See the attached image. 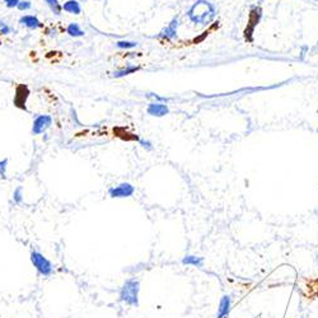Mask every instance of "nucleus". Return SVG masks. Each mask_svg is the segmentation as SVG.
Listing matches in <instances>:
<instances>
[{"mask_svg":"<svg viewBox=\"0 0 318 318\" xmlns=\"http://www.w3.org/2000/svg\"><path fill=\"white\" fill-rule=\"evenodd\" d=\"M186 18L195 26L206 27L216 18V6L210 0H196L186 10Z\"/></svg>","mask_w":318,"mask_h":318,"instance_id":"1","label":"nucleus"},{"mask_svg":"<svg viewBox=\"0 0 318 318\" xmlns=\"http://www.w3.org/2000/svg\"><path fill=\"white\" fill-rule=\"evenodd\" d=\"M139 280H137V279H129V280H126L124 283L121 290H120V301L130 306V307H138L139 306Z\"/></svg>","mask_w":318,"mask_h":318,"instance_id":"2","label":"nucleus"},{"mask_svg":"<svg viewBox=\"0 0 318 318\" xmlns=\"http://www.w3.org/2000/svg\"><path fill=\"white\" fill-rule=\"evenodd\" d=\"M31 262L41 276L47 278L54 273V266L50 262V260L46 259L45 256L38 251H32L31 252Z\"/></svg>","mask_w":318,"mask_h":318,"instance_id":"3","label":"nucleus"},{"mask_svg":"<svg viewBox=\"0 0 318 318\" xmlns=\"http://www.w3.org/2000/svg\"><path fill=\"white\" fill-rule=\"evenodd\" d=\"M178 27H179V18L178 17H173L170 19V22L168 23L167 26L163 27L160 29L158 34H157V38L162 41H174L177 37H178Z\"/></svg>","mask_w":318,"mask_h":318,"instance_id":"4","label":"nucleus"},{"mask_svg":"<svg viewBox=\"0 0 318 318\" xmlns=\"http://www.w3.org/2000/svg\"><path fill=\"white\" fill-rule=\"evenodd\" d=\"M135 193V187L129 182H122L108 190V196L111 199H128Z\"/></svg>","mask_w":318,"mask_h":318,"instance_id":"5","label":"nucleus"},{"mask_svg":"<svg viewBox=\"0 0 318 318\" xmlns=\"http://www.w3.org/2000/svg\"><path fill=\"white\" fill-rule=\"evenodd\" d=\"M52 125V117L50 115H37L32 122V135H41L46 133Z\"/></svg>","mask_w":318,"mask_h":318,"instance_id":"6","label":"nucleus"},{"mask_svg":"<svg viewBox=\"0 0 318 318\" xmlns=\"http://www.w3.org/2000/svg\"><path fill=\"white\" fill-rule=\"evenodd\" d=\"M147 114L152 117H164L169 114V107L167 103L151 102L147 107Z\"/></svg>","mask_w":318,"mask_h":318,"instance_id":"7","label":"nucleus"},{"mask_svg":"<svg viewBox=\"0 0 318 318\" xmlns=\"http://www.w3.org/2000/svg\"><path fill=\"white\" fill-rule=\"evenodd\" d=\"M28 96H29V91L26 85H19V87L15 89V94H14L15 107L20 108V110H23V111H27L26 103H27V100H28Z\"/></svg>","mask_w":318,"mask_h":318,"instance_id":"8","label":"nucleus"},{"mask_svg":"<svg viewBox=\"0 0 318 318\" xmlns=\"http://www.w3.org/2000/svg\"><path fill=\"white\" fill-rule=\"evenodd\" d=\"M18 23H19L22 27H26L27 29L29 31H36V29H40L42 28V22L38 19L36 15H32V14H24L18 19Z\"/></svg>","mask_w":318,"mask_h":318,"instance_id":"9","label":"nucleus"},{"mask_svg":"<svg viewBox=\"0 0 318 318\" xmlns=\"http://www.w3.org/2000/svg\"><path fill=\"white\" fill-rule=\"evenodd\" d=\"M230 310H232V301H230L229 296H223L220 302H219L218 313H216V318H227L229 316Z\"/></svg>","mask_w":318,"mask_h":318,"instance_id":"10","label":"nucleus"},{"mask_svg":"<svg viewBox=\"0 0 318 318\" xmlns=\"http://www.w3.org/2000/svg\"><path fill=\"white\" fill-rule=\"evenodd\" d=\"M140 66L139 65H126L124 68H120L117 70H115L112 73V77L116 78V79H120V78H125L130 74H135L138 71L140 70Z\"/></svg>","mask_w":318,"mask_h":318,"instance_id":"11","label":"nucleus"},{"mask_svg":"<svg viewBox=\"0 0 318 318\" xmlns=\"http://www.w3.org/2000/svg\"><path fill=\"white\" fill-rule=\"evenodd\" d=\"M63 10L68 14L79 15L82 13V5L78 0H66L63 4Z\"/></svg>","mask_w":318,"mask_h":318,"instance_id":"12","label":"nucleus"},{"mask_svg":"<svg viewBox=\"0 0 318 318\" xmlns=\"http://www.w3.org/2000/svg\"><path fill=\"white\" fill-rule=\"evenodd\" d=\"M65 31H66V33L70 36V37H74V38L83 37V36L85 34V32L83 31L82 27L79 26V23H77V22L69 23Z\"/></svg>","mask_w":318,"mask_h":318,"instance_id":"13","label":"nucleus"},{"mask_svg":"<svg viewBox=\"0 0 318 318\" xmlns=\"http://www.w3.org/2000/svg\"><path fill=\"white\" fill-rule=\"evenodd\" d=\"M182 264L187 265V266L202 267L204 266V259H202V257H199V256L187 255L182 259Z\"/></svg>","mask_w":318,"mask_h":318,"instance_id":"14","label":"nucleus"},{"mask_svg":"<svg viewBox=\"0 0 318 318\" xmlns=\"http://www.w3.org/2000/svg\"><path fill=\"white\" fill-rule=\"evenodd\" d=\"M43 1H45V4L50 9L52 14L56 15V17L61 15V13H63V4L60 3L59 0H43Z\"/></svg>","mask_w":318,"mask_h":318,"instance_id":"15","label":"nucleus"},{"mask_svg":"<svg viewBox=\"0 0 318 318\" xmlns=\"http://www.w3.org/2000/svg\"><path fill=\"white\" fill-rule=\"evenodd\" d=\"M138 46L137 41H128V40H120L116 41V47L119 50H131Z\"/></svg>","mask_w":318,"mask_h":318,"instance_id":"16","label":"nucleus"},{"mask_svg":"<svg viewBox=\"0 0 318 318\" xmlns=\"http://www.w3.org/2000/svg\"><path fill=\"white\" fill-rule=\"evenodd\" d=\"M145 97H147L148 100H151L152 102H158V103L169 102V98H167V97H162L157 93H151V92H149V93H145Z\"/></svg>","mask_w":318,"mask_h":318,"instance_id":"17","label":"nucleus"},{"mask_svg":"<svg viewBox=\"0 0 318 318\" xmlns=\"http://www.w3.org/2000/svg\"><path fill=\"white\" fill-rule=\"evenodd\" d=\"M13 201L17 205H20L23 202V187L18 186L14 191H13Z\"/></svg>","mask_w":318,"mask_h":318,"instance_id":"18","label":"nucleus"},{"mask_svg":"<svg viewBox=\"0 0 318 318\" xmlns=\"http://www.w3.org/2000/svg\"><path fill=\"white\" fill-rule=\"evenodd\" d=\"M138 143H139V145L142 147V148H144L145 151H153V143L151 142V140L148 139H143V138H139V139H137Z\"/></svg>","mask_w":318,"mask_h":318,"instance_id":"19","label":"nucleus"},{"mask_svg":"<svg viewBox=\"0 0 318 318\" xmlns=\"http://www.w3.org/2000/svg\"><path fill=\"white\" fill-rule=\"evenodd\" d=\"M6 169H8V158L0 159V177L6 178Z\"/></svg>","mask_w":318,"mask_h":318,"instance_id":"20","label":"nucleus"},{"mask_svg":"<svg viewBox=\"0 0 318 318\" xmlns=\"http://www.w3.org/2000/svg\"><path fill=\"white\" fill-rule=\"evenodd\" d=\"M32 8V3L29 0H20V3L18 4L17 9L19 11H27V10H31Z\"/></svg>","mask_w":318,"mask_h":318,"instance_id":"21","label":"nucleus"},{"mask_svg":"<svg viewBox=\"0 0 318 318\" xmlns=\"http://www.w3.org/2000/svg\"><path fill=\"white\" fill-rule=\"evenodd\" d=\"M9 33H11V27L8 26L4 20L0 19V34L1 36H6Z\"/></svg>","mask_w":318,"mask_h":318,"instance_id":"22","label":"nucleus"},{"mask_svg":"<svg viewBox=\"0 0 318 318\" xmlns=\"http://www.w3.org/2000/svg\"><path fill=\"white\" fill-rule=\"evenodd\" d=\"M4 1V4H5V6L6 8H9V9H17V6H18V4L20 3V0H3Z\"/></svg>","mask_w":318,"mask_h":318,"instance_id":"23","label":"nucleus"},{"mask_svg":"<svg viewBox=\"0 0 318 318\" xmlns=\"http://www.w3.org/2000/svg\"><path fill=\"white\" fill-rule=\"evenodd\" d=\"M317 47H318V41H317Z\"/></svg>","mask_w":318,"mask_h":318,"instance_id":"24","label":"nucleus"},{"mask_svg":"<svg viewBox=\"0 0 318 318\" xmlns=\"http://www.w3.org/2000/svg\"><path fill=\"white\" fill-rule=\"evenodd\" d=\"M317 133H318V128H317Z\"/></svg>","mask_w":318,"mask_h":318,"instance_id":"25","label":"nucleus"}]
</instances>
